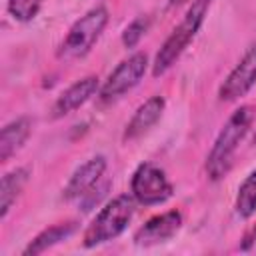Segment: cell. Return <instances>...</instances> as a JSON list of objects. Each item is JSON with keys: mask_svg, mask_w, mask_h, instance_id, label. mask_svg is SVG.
<instances>
[{"mask_svg": "<svg viewBox=\"0 0 256 256\" xmlns=\"http://www.w3.org/2000/svg\"><path fill=\"white\" fill-rule=\"evenodd\" d=\"M76 230V222H60L54 224L46 230H42L38 236H34V240H30V244L24 248V256H38L46 250H50L52 246L60 244L62 240H66L68 236H72Z\"/></svg>", "mask_w": 256, "mask_h": 256, "instance_id": "5bb4252c", "label": "cell"}, {"mask_svg": "<svg viewBox=\"0 0 256 256\" xmlns=\"http://www.w3.org/2000/svg\"><path fill=\"white\" fill-rule=\"evenodd\" d=\"M150 16H138V18H134L126 28H124V32H122V44L126 46V48H134L140 40H142V36L148 32V28H150Z\"/></svg>", "mask_w": 256, "mask_h": 256, "instance_id": "e0dca14e", "label": "cell"}, {"mask_svg": "<svg viewBox=\"0 0 256 256\" xmlns=\"http://www.w3.org/2000/svg\"><path fill=\"white\" fill-rule=\"evenodd\" d=\"M134 196L120 194L104 204V208L94 216L82 236L84 248H94L104 242L118 238L134 216Z\"/></svg>", "mask_w": 256, "mask_h": 256, "instance_id": "3957f363", "label": "cell"}, {"mask_svg": "<svg viewBox=\"0 0 256 256\" xmlns=\"http://www.w3.org/2000/svg\"><path fill=\"white\" fill-rule=\"evenodd\" d=\"M104 172H106V158L104 156H94V158L86 160L70 176V180L64 188V198L66 200H82L88 192L94 190V186L100 182Z\"/></svg>", "mask_w": 256, "mask_h": 256, "instance_id": "9c48e42d", "label": "cell"}, {"mask_svg": "<svg viewBox=\"0 0 256 256\" xmlns=\"http://www.w3.org/2000/svg\"><path fill=\"white\" fill-rule=\"evenodd\" d=\"M98 90H100L98 76H86V78L76 80L64 92H60V96L56 98V102L52 106V118H64V116L72 114L74 110L84 106Z\"/></svg>", "mask_w": 256, "mask_h": 256, "instance_id": "30bf717a", "label": "cell"}, {"mask_svg": "<svg viewBox=\"0 0 256 256\" xmlns=\"http://www.w3.org/2000/svg\"><path fill=\"white\" fill-rule=\"evenodd\" d=\"M106 24H108L106 6H94L70 26L68 34L64 36V40L56 50V56L60 60H76L86 56L102 36Z\"/></svg>", "mask_w": 256, "mask_h": 256, "instance_id": "277c9868", "label": "cell"}, {"mask_svg": "<svg viewBox=\"0 0 256 256\" xmlns=\"http://www.w3.org/2000/svg\"><path fill=\"white\" fill-rule=\"evenodd\" d=\"M164 106H166V102L162 96H150L146 102H142L136 108V112L132 114V118L128 120L124 134H122V140L132 142V140H138L140 136H144L162 118Z\"/></svg>", "mask_w": 256, "mask_h": 256, "instance_id": "8fae6325", "label": "cell"}, {"mask_svg": "<svg viewBox=\"0 0 256 256\" xmlns=\"http://www.w3.org/2000/svg\"><path fill=\"white\" fill-rule=\"evenodd\" d=\"M44 0H8V14L18 22H30L38 16Z\"/></svg>", "mask_w": 256, "mask_h": 256, "instance_id": "2e32d148", "label": "cell"}, {"mask_svg": "<svg viewBox=\"0 0 256 256\" xmlns=\"http://www.w3.org/2000/svg\"><path fill=\"white\" fill-rule=\"evenodd\" d=\"M28 180H30V170L24 166L14 168L2 176V182H0V218L2 220L8 216L12 204L16 202V198L20 196Z\"/></svg>", "mask_w": 256, "mask_h": 256, "instance_id": "4fadbf2b", "label": "cell"}, {"mask_svg": "<svg viewBox=\"0 0 256 256\" xmlns=\"http://www.w3.org/2000/svg\"><path fill=\"white\" fill-rule=\"evenodd\" d=\"M254 116H256V108L250 104H244V106L236 108L230 114V118L226 120V124L222 126L220 134L216 136V140L206 156V174L212 182L222 180L230 172L238 144L250 130Z\"/></svg>", "mask_w": 256, "mask_h": 256, "instance_id": "6da1fadb", "label": "cell"}, {"mask_svg": "<svg viewBox=\"0 0 256 256\" xmlns=\"http://www.w3.org/2000/svg\"><path fill=\"white\" fill-rule=\"evenodd\" d=\"M30 132H32V122L26 116L8 122L0 132V162H8L24 146Z\"/></svg>", "mask_w": 256, "mask_h": 256, "instance_id": "7c38bea8", "label": "cell"}, {"mask_svg": "<svg viewBox=\"0 0 256 256\" xmlns=\"http://www.w3.org/2000/svg\"><path fill=\"white\" fill-rule=\"evenodd\" d=\"M130 190L136 202L144 206L164 204L174 194V186L166 178V172L152 162H142L130 180Z\"/></svg>", "mask_w": 256, "mask_h": 256, "instance_id": "5b68a950", "label": "cell"}, {"mask_svg": "<svg viewBox=\"0 0 256 256\" xmlns=\"http://www.w3.org/2000/svg\"><path fill=\"white\" fill-rule=\"evenodd\" d=\"M182 2H186V0H170V6H176V4H182Z\"/></svg>", "mask_w": 256, "mask_h": 256, "instance_id": "ac0fdd59", "label": "cell"}, {"mask_svg": "<svg viewBox=\"0 0 256 256\" xmlns=\"http://www.w3.org/2000/svg\"><path fill=\"white\" fill-rule=\"evenodd\" d=\"M252 142H254V146H256V132H254V138H252Z\"/></svg>", "mask_w": 256, "mask_h": 256, "instance_id": "d6986e66", "label": "cell"}, {"mask_svg": "<svg viewBox=\"0 0 256 256\" xmlns=\"http://www.w3.org/2000/svg\"><path fill=\"white\" fill-rule=\"evenodd\" d=\"M236 214L244 220L252 218L256 214V170H252L240 184L236 194Z\"/></svg>", "mask_w": 256, "mask_h": 256, "instance_id": "9a60e30c", "label": "cell"}, {"mask_svg": "<svg viewBox=\"0 0 256 256\" xmlns=\"http://www.w3.org/2000/svg\"><path fill=\"white\" fill-rule=\"evenodd\" d=\"M210 2L212 0H192L190 8L186 10L180 24L170 32V36L164 40V44L156 52V58L152 64V76H156V78L162 76L182 56V52L188 48V44L194 40L200 26L204 24V18L210 10Z\"/></svg>", "mask_w": 256, "mask_h": 256, "instance_id": "7a4b0ae2", "label": "cell"}, {"mask_svg": "<svg viewBox=\"0 0 256 256\" xmlns=\"http://www.w3.org/2000/svg\"><path fill=\"white\" fill-rule=\"evenodd\" d=\"M148 68V56L144 52H136L132 56H128L126 60H122L104 80V84L98 90V96L102 102H110L120 98L122 94H126L128 90H132L144 76Z\"/></svg>", "mask_w": 256, "mask_h": 256, "instance_id": "8992f818", "label": "cell"}, {"mask_svg": "<svg viewBox=\"0 0 256 256\" xmlns=\"http://www.w3.org/2000/svg\"><path fill=\"white\" fill-rule=\"evenodd\" d=\"M254 84H256V44L246 50L240 62L224 78V82L218 88V100L236 102L238 98L246 96Z\"/></svg>", "mask_w": 256, "mask_h": 256, "instance_id": "52a82bcc", "label": "cell"}, {"mask_svg": "<svg viewBox=\"0 0 256 256\" xmlns=\"http://www.w3.org/2000/svg\"><path fill=\"white\" fill-rule=\"evenodd\" d=\"M182 228V214L178 210H168L164 214L152 216L144 226H140L134 234V242L138 246H156L168 242Z\"/></svg>", "mask_w": 256, "mask_h": 256, "instance_id": "ba28073f", "label": "cell"}]
</instances>
